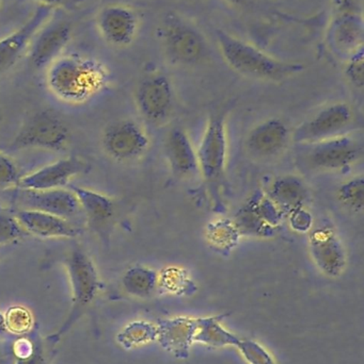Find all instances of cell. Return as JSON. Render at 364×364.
Returning <instances> with one entry per match:
<instances>
[{
    "mask_svg": "<svg viewBox=\"0 0 364 364\" xmlns=\"http://www.w3.org/2000/svg\"><path fill=\"white\" fill-rule=\"evenodd\" d=\"M104 64L91 58L63 55L46 68V85L59 100L81 104L93 97L108 81Z\"/></svg>",
    "mask_w": 364,
    "mask_h": 364,
    "instance_id": "cell-1",
    "label": "cell"
},
{
    "mask_svg": "<svg viewBox=\"0 0 364 364\" xmlns=\"http://www.w3.org/2000/svg\"><path fill=\"white\" fill-rule=\"evenodd\" d=\"M220 53L235 72L261 80L281 81L303 70L301 64L288 63L271 57L246 41L228 32H217Z\"/></svg>",
    "mask_w": 364,
    "mask_h": 364,
    "instance_id": "cell-2",
    "label": "cell"
},
{
    "mask_svg": "<svg viewBox=\"0 0 364 364\" xmlns=\"http://www.w3.org/2000/svg\"><path fill=\"white\" fill-rule=\"evenodd\" d=\"M66 269L72 291V309L63 324L47 339L57 344L87 311L100 289V276L92 259L81 250H74L66 259Z\"/></svg>",
    "mask_w": 364,
    "mask_h": 364,
    "instance_id": "cell-3",
    "label": "cell"
},
{
    "mask_svg": "<svg viewBox=\"0 0 364 364\" xmlns=\"http://www.w3.org/2000/svg\"><path fill=\"white\" fill-rule=\"evenodd\" d=\"M68 124L51 110L36 111L21 126L11 143L12 151L44 149L61 151L70 142Z\"/></svg>",
    "mask_w": 364,
    "mask_h": 364,
    "instance_id": "cell-4",
    "label": "cell"
},
{
    "mask_svg": "<svg viewBox=\"0 0 364 364\" xmlns=\"http://www.w3.org/2000/svg\"><path fill=\"white\" fill-rule=\"evenodd\" d=\"M228 151L226 117L222 114L212 115L197 149L199 174L211 188L224 181Z\"/></svg>",
    "mask_w": 364,
    "mask_h": 364,
    "instance_id": "cell-5",
    "label": "cell"
},
{
    "mask_svg": "<svg viewBox=\"0 0 364 364\" xmlns=\"http://www.w3.org/2000/svg\"><path fill=\"white\" fill-rule=\"evenodd\" d=\"M306 145L308 166L322 172L345 170L363 157V141L350 132Z\"/></svg>",
    "mask_w": 364,
    "mask_h": 364,
    "instance_id": "cell-6",
    "label": "cell"
},
{
    "mask_svg": "<svg viewBox=\"0 0 364 364\" xmlns=\"http://www.w3.org/2000/svg\"><path fill=\"white\" fill-rule=\"evenodd\" d=\"M102 146L115 161L132 162L147 154L151 140L145 128L134 119H120L103 132Z\"/></svg>",
    "mask_w": 364,
    "mask_h": 364,
    "instance_id": "cell-7",
    "label": "cell"
},
{
    "mask_svg": "<svg viewBox=\"0 0 364 364\" xmlns=\"http://www.w3.org/2000/svg\"><path fill=\"white\" fill-rule=\"evenodd\" d=\"M355 113L346 102L327 105L303 122L295 130L294 140L301 144H311L348 132L353 125Z\"/></svg>",
    "mask_w": 364,
    "mask_h": 364,
    "instance_id": "cell-8",
    "label": "cell"
},
{
    "mask_svg": "<svg viewBox=\"0 0 364 364\" xmlns=\"http://www.w3.org/2000/svg\"><path fill=\"white\" fill-rule=\"evenodd\" d=\"M167 57L177 64H194L205 55L204 38L194 26L179 16H168L162 33Z\"/></svg>",
    "mask_w": 364,
    "mask_h": 364,
    "instance_id": "cell-9",
    "label": "cell"
},
{
    "mask_svg": "<svg viewBox=\"0 0 364 364\" xmlns=\"http://www.w3.org/2000/svg\"><path fill=\"white\" fill-rule=\"evenodd\" d=\"M308 247L314 265L329 278L341 276L348 263V254L339 233L331 226L311 229Z\"/></svg>",
    "mask_w": 364,
    "mask_h": 364,
    "instance_id": "cell-10",
    "label": "cell"
},
{
    "mask_svg": "<svg viewBox=\"0 0 364 364\" xmlns=\"http://www.w3.org/2000/svg\"><path fill=\"white\" fill-rule=\"evenodd\" d=\"M135 102L143 119L157 125L166 123L175 107L171 81L160 73L145 77L137 87Z\"/></svg>",
    "mask_w": 364,
    "mask_h": 364,
    "instance_id": "cell-11",
    "label": "cell"
},
{
    "mask_svg": "<svg viewBox=\"0 0 364 364\" xmlns=\"http://www.w3.org/2000/svg\"><path fill=\"white\" fill-rule=\"evenodd\" d=\"M96 28L111 46L126 47L136 38L139 17L130 6L109 4L96 15Z\"/></svg>",
    "mask_w": 364,
    "mask_h": 364,
    "instance_id": "cell-12",
    "label": "cell"
},
{
    "mask_svg": "<svg viewBox=\"0 0 364 364\" xmlns=\"http://www.w3.org/2000/svg\"><path fill=\"white\" fill-rule=\"evenodd\" d=\"M55 9L38 4L29 18L19 29L0 38V76L21 58L34 36L48 23Z\"/></svg>",
    "mask_w": 364,
    "mask_h": 364,
    "instance_id": "cell-13",
    "label": "cell"
},
{
    "mask_svg": "<svg viewBox=\"0 0 364 364\" xmlns=\"http://www.w3.org/2000/svg\"><path fill=\"white\" fill-rule=\"evenodd\" d=\"M291 132L280 119H269L256 124L246 138V149L256 160H271L284 153L290 142Z\"/></svg>",
    "mask_w": 364,
    "mask_h": 364,
    "instance_id": "cell-14",
    "label": "cell"
},
{
    "mask_svg": "<svg viewBox=\"0 0 364 364\" xmlns=\"http://www.w3.org/2000/svg\"><path fill=\"white\" fill-rule=\"evenodd\" d=\"M85 168V164L76 158H64L21 176L16 186L19 190L26 191L63 188L74 177L83 172Z\"/></svg>",
    "mask_w": 364,
    "mask_h": 364,
    "instance_id": "cell-15",
    "label": "cell"
},
{
    "mask_svg": "<svg viewBox=\"0 0 364 364\" xmlns=\"http://www.w3.org/2000/svg\"><path fill=\"white\" fill-rule=\"evenodd\" d=\"M72 38V27L66 21L45 25L36 33L30 44L29 57L32 65L38 70L47 68L61 57L64 48Z\"/></svg>",
    "mask_w": 364,
    "mask_h": 364,
    "instance_id": "cell-16",
    "label": "cell"
},
{
    "mask_svg": "<svg viewBox=\"0 0 364 364\" xmlns=\"http://www.w3.org/2000/svg\"><path fill=\"white\" fill-rule=\"evenodd\" d=\"M27 235L41 239H75L83 233L68 218L32 209H19L14 214Z\"/></svg>",
    "mask_w": 364,
    "mask_h": 364,
    "instance_id": "cell-17",
    "label": "cell"
},
{
    "mask_svg": "<svg viewBox=\"0 0 364 364\" xmlns=\"http://www.w3.org/2000/svg\"><path fill=\"white\" fill-rule=\"evenodd\" d=\"M23 209L38 210L70 220L80 210L78 200L71 188L47 191L21 190Z\"/></svg>",
    "mask_w": 364,
    "mask_h": 364,
    "instance_id": "cell-18",
    "label": "cell"
},
{
    "mask_svg": "<svg viewBox=\"0 0 364 364\" xmlns=\"http://www.w3.org/2000/svg\"><path fill=\"white\" fill-rule=\"evenodd\" d=\"M165 149L171 170L177 176L189 178L199 174L197 149L183 128L175 127L169 132Z\"/></svg>",
    "mask_w": 364,
    "mask_h": 364,
    "instance_id": "cell-19",
    "label": "cell"
},
{
    "mask_svg": "<svg viewBox=\"0 0 364 364\" xmlns=\"http://www.w3.org/2000/svg\"><path fill=\"white\" fill-rule=\"evenodd\" d=\"M331 45L348 57L363 47V21L360 15L342 13L331 25Z\"/></svg>",
    "mask_w": 364,
    "mask_h": 364,
    "instance_id": "cell-20",
    "label": "cell"
},
{
    "mask_svg": "<svg viewBox=\"0 0 364 364\" xmlns=\"http://www.w3.org/2000/svg\"><path fill=\"white\" fill-rule=\"evenodd\" d=\"M269 196L284 210L291 212L305 207L309 199V190L301 177L288 174L278 177L269 188Z\"/></svg>",
    "mask_w": 364,
    "mask_h": 364,
    "instance_id": "cell-21",
    "label": "cell"
},
{
    "mask_svg": "<svg viewBox=\"0 0 364 364\" xmlns=\"http://www.w3.org/2000/svg\"><path fill=\"white\" fill-rule=\"evenodd\" d=\"M70 188L74 192L80 210L85 212L90 220L102 223L113 218L115 214V203L110 197L83 186H72Z\"/></svg>",
    "mask_w": 364,
    "mask_h": 364,
    "instance_id": "cell-22",
    "label": "cell"
},
{
    "mask_svg": "<svg viewBox=\"0 0 364 364\" xmlns=\"http://www.w3.org/2000/svg\"><path fill=\"white\" fill-rule=\"evenodd\" d=\"M122 288L130 296L145 299L157 288L158 274L143 265L130 267L122 276Z\"/></svg>",
    "mask_w": 364,
    "mask_h": 364,
    "instance_id": "cell-23",
    "label": "cell"
},
{
    "mask_svg": "<svg viewBox=\"0 0 364 364\" xmlns=\"http://www.w3.org/2000/svg\"><path fill=\"white\" fill-rule=\"evenodd\" d=\"M338 199L350 211L359 213L364 209V178L353 177L341 184L337 193Z\"/></svg>",
    "mask_w": 364,
    "mask_h": 364,
    "instance_id": "cell-24",
    "label": "cell"
},
{
    "mask_svg": "<svg viewBox=\"0 0 364 364\" xmlns=\"http://www.w3.org/2000/svg\"><path fill=\"white\" fill-rule=\"evenodd\" d=\"M156 336L157 329L154 328L152 325L145 322H135L126 326L118 335L117 339L122 346L130 348L154 339Z\"/></svg>",
    "mask_w": 364,
    "mask_h": 364,
    "instance_id": "cell-25",
    "label": "cell"
},
{
    "mask_svg": "<svg viewBox=\"0 0 364 364\" xmlns=\"http://www.w3.org/2000/svg\"><path fill=\"white\" fill-rule=\"evenodd\" d=\"M6 331L14 335H28L33 331L34 318L30 310L23 306H13L4 314Z\"/></svg>",
    "mask_w": 364,
    "mask_h": 364,
    "instance_id": "cell-26",
    "label": "cell"
},
{
    "mask_svg": "<svg viewBox=\"0 0 364 364\" xmlns=\"http://www.w3.org/2000/svg\"><path fill=\"white\" fill-rule=\"evenodd\" d=\"M249 203L256 215L271 228H275L284 220V210L269 195L259 197L256 200H250Z\"/></svg>",
    "mask_w": 364,
    "mask_h": 364,
    "instance_id": "cell-27",
    "label": "cell"
},
{
    "mask_svg": "<svg viewBox=\"0 0 364 364\" xmlns=\"http://www.w3.org/2000/svg\"><path fill=\"white\" fill-rule=\"evenodd\" d=\"M26 235L15 215L0 210V246L14 243Z\"/></svg>",
    "mask_w": 364,
    "mask_h": 364,
    "instance_id": "cell-28",
    "label": "cell"
},
{
    "mask_svg": "<svg viewBox=\"0 0 364 364\" xmlns=\"http://www.w3.org/2000/svg\"><path fill=\"white\" fill-rule=\"evenodd\" d=\"M344 74L350 85L357 89H363L364 85V48L361 47L348 57Z\"/></svg>",
    "mask_w": 364,
    "mask_h": 364,
    "instance_id": "cell-29",
    "label": "cell"
},
{
    "mask_svg": "<svg viewBox=\"0 0 364 364\" xmlns=\"http://www.w3.org/2000/svg\"><path fill=\"white\" fill-rule=\"evenodd\" d=\"M236 348H239L249 364H278L274 357L262 346L251 340H245V341L239 340Z\"/></svg>",
    "mask_w": 364,
    "mask_h": 364,
    "instance_id": "cell-30",
    "label": "cell"
},
{
    "mask_svg": "<svg viewBox=\"0 0 364 364\" xmlns=\"http://www.w3.org/2000/svg\"><path fill=\"white\" fill-rule=\"evenodd\" d=\"M211 241L217 245H230L231 242H234L241 233L237 230L234 223L218 220L213 223L211 226Z\"/></svg>",
    "mask_w": 364,
    "mask_h": 364,
    "instance_id": "cell-31",
    "label": "cell"
},
{
    "mask_svg": "<svg viewBox=\"0 0 364 364\" xmlns=\"http://www.w3.org/2000/svg\"><path fill=\"white\" fill-rule=\"evenodd\" d=\"M21 177L14 160L6 154L0 153V186H16Z\"/></svg>",
    "mask_w": 364,
    "mask_h": 364,
    "instance_id": "cell-32",
    "label": "cell"
},
{
    "mask_svg": "<svg viewBox=\"0 0 364 364\" xmlns=\"http://www.w3.org/2000/svg\"><path fill=\"white\" fill-rule=\"evenodd\" d=\"M288 222L293 230L299 233L310 232L313 225V218L306 207L297 208L288 212Z\"/></svg>",
    "mask_w": 364,
    "mask_h": 364,
    "instance_id": "cell-33",
    "label": "cell"
},
{
    "mask_svg": "<svg viewBox=\"0 0 364 364\" xmlns=\"http://www.w3.org/2000/svg\"><path fill=\"white\" fill-rule=\"evenodd\" d=\"M15 364H46L42 342L34 338V346L32 352L23 358H16Z\"/></svg>",
    "mask_w": 364,
    "mask_h": 364,
    "instance_id": "cell-34",
    "label": "cell"
},
{
    "mask_svg": "<svg viewBox=\"0 0 364 364\" xmlns=\"http://www.w3.org/2000/svg\"><path fill=\"white\" fill-rule=\"evenodd\" d=\"M38 4H44V6H51V8H58V6H66L68 0H36Z\"/></svg>",
    "mask_w": 364,
    "mask_h": 364,
    "instance_id": "cell-35",
    "label": "cell"
},
{
    "mask_svg": "<svg viewBox=\"0 0 364 364\" xmlns=\"http://www.w3.org/2000/svg\"><path fill=\"white\" fill-rule=\"evenodd\" d=\"M6 331V318H4V314L0 312V336L4 335Z\"/></svg>",
    "mask_w": 364,
    "mask_h": 364,
    "instance_id": "cell-36",
    "label": "cell"
},
{
    "mask_svg": "<svg viewBox=\"0 0 364 364\" xmlns=\"http://www.w3.org/2000/svg\"><path fill=\"white\" fill-rule=\"evenodd\" d=\"M226 1L234 6H243L247 4L250 0H226Z\"/></svg>",
    "mask_w": 364,
    "mask_h": 364,
    "instance_id": "cell-37",
    "label": "cell"
},
{
    "mask_svg": "<svg viewBox=\"0 0 364 364\" xmlns=\"http://www.w3.org/2000/svg\"><path fill=\"white\" fill-rule=\"evenodd\" d=\"M2 6V0H0V8H1Z\"/></svg>",
    "mask_w": 364,
    "mask_h": 364,
    "instance_id": "cell-38",
    "label": "cell"
}]
</instances>
